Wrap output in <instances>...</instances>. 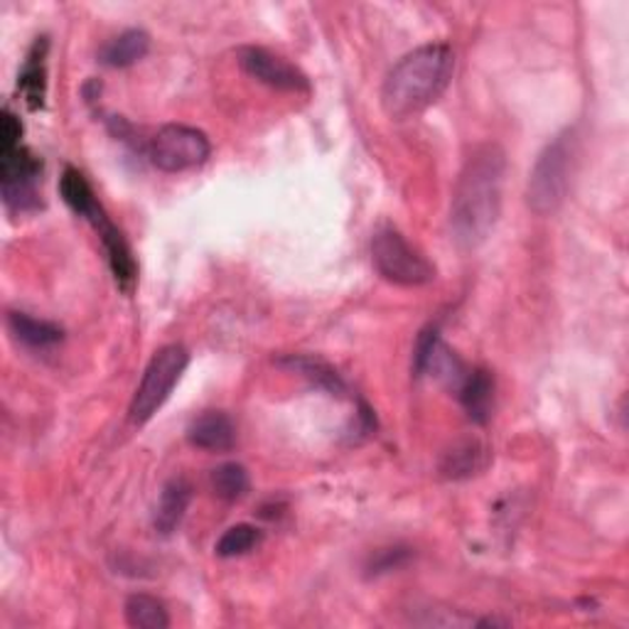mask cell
I'll return each instance as SVG.
<instances>
[{"label":"cell","instance_id":"6da1fadb","mask_svg":"<svg viewBox=\"0 0 629 629\" xmlns=\"http://www.w3.org/2000/svg\"><path fill=\"white\" fill-rule=\"evenodd\" d=\"M507 156L497 143H485L465 160L450 202V231L460 249L472 251L492 234L502 212Z\"/></svg>","mask_w":629,"mask_h":629},{"label":"cell","instance_id":"7a4b0ae2","mask_svg":"<svg viewBox=\"0 0 629 629\" xmlns=\"http://www.w3.org/2000/svg\"><path fill=\"white\" fill-rule=\"evenodd\" d=\"M452 72H456V54L448 44L433 42L409 52L383 81V111L393 121H406L423 113L446 94Z\"/></svg>","mask_w":629,"mask_h":629},{"label":"cell","instance_id":"3957f363","mask_svg":"<svg viewBox=\"0 0 629 629\" xmlns=\"http://www.w3.org/2000/svg\"><path fill=\"white\" fill-rule=\"evenodd\" d=\"M570 166H573V136L561 133L543 148L536 160L527 184V202L531 212L549 217L561 209L570 184Z\"/></svg>","mask_w":629,"mask_h":629},{"label":"cell","instance_id":"277c9868","mask_svg":"<svg viewBox=\"0 0 629 629\" xmlns=\"http://www.w3.org/2000/svg\"><path fill=\"white\" fill-rule=\"evenodd\" d=\"M188 365L190 355L182 345H168L158 349L131 401V423L143 426L162 409V403L170 399L172 389L178 387Z\"/></svg>","mask_w":629,"mask_h":629},{"label":"cell","instance_id":"5b68a950","mask_svg":"<svg viewBox=\"0 0 629 629\" xmlns=\"http://www.w3.org/2000/svg\"><path fill=\"white\" fill-rule=\"evenodd\" d=\"M371 261L377 271L396 286H426L436 278V266L426 256L413 249L401 231L393 227H381L371 241Z\"/></svg>","mask_w":629,"mask_h":629},{"label":"cell","instance_id":"8992f818","mask_svg":"<svg viewBox=\"0 0 629 629\" xmlns=\"http://www.w3.org/2000/svg\"><path fill=\"white\" fill-rule=\"evenodd\" d=\"M42 162L30 148L18 146L0 150V190L8 209L13 212H32L40 207Z\"/></svg>","mask_w":629,"mask_h":629},{"label":"cell","instance_id":"52a82bcc","mask_svg":"<svg viewBox=\"0 0 629 629\" xmlns=\"http://www.w3.org/2000/svg\"><path fill=\"white\" fill-rule=\"evenodd\" d=\"M148 153L158 170L184 172L207 162L209 153H212V146H209V138L202 131H197V128L172 123L160 128L158 136L150 141Z\"/></svg>","mask_w":629,"mask_h":629},{"label":"cell","instance_id":"ba28073f","mask_svg":"<svg viewBox=\"0 0 629 629\" xmlns=\"http://www.w3.org/2000/svg\"><path fill=\"white\" fill-rule=\"evenodd\" d=\"M239 64L249 77L259 79L261 84L278 89V91H290V94H308L310 81L300 72L296 64H290L283 57L268 52L263 48H241L239 50Z\"/></svg>","mask_w":629,"mask_h":629},{"label":"cell","instance_id":"9c48e42d","mask_svg":"<svg viewBox=\"0 0 629 629\" xmlns=\"http://www.w3.org/2000/svg\"><path fill=\"white\" fill-rule=\"evenodd\" d=\"M87 221L97 229V234L103 243V251H107V259H109L116 283H119V288L123 290H133L138 281V263L133 259V251L131 247H128L126 237L121 234V229L109 219L107 209L101 207V202L91 209Z\"/></svg>","mask_w":629,"mask_h":629},{"label":"cell","instance_id":"30bf717a","mask_svg":"<svg viewBox=\"0 0 629 629\" xmlns=\"http://www.w3.org/2000/svg\"><path fill=\"white\" fill-rule=\"evenodd\" d=\"M48 52H50L48 38H38L28 52L26 64L20 69L18 89L30 111L42 109L44 97H48Z\"/></svg>","mask_w":629,"mask_h":629},{"label":"cell","instance_id":"8fae6325","mask_svg":"<svg viewBox=\"0 0 629 629\" xmlns=\"http://www.w3.org/2000/svg\"><path fill=\"white\" fill-rule=\"evenodd\" d=\"M188 440L200 450L224 452L234 448L237 428L227 413L209 411L202 413L200 418H194L192 426L188 428Z\"/></svg>","mask_w":629,"mask_h":629},{"label":"cell","instance_id":"7c38bea8","mask_svg":"<svg viewBox=\"0 0 629 629\" xmlns=\"http://www.w3.org/2000/svg\"><path fill=\"white\" fill-rule=\"evenodd\" d=\"M192 502V485L184 477H174L166 487H162L160 502L156 509V529L162 536H170L180 527L184 515H188Z\"/></svg>","mask_w":629,"mask_h":629},{"label":"cell","instance_id":"4fadbf2b","mask_svg":"<svg viewBox=\"0 0 629 629\" xmlns=\"http://www.w3.org/2000/svg\"><path fill=\"white\" fill-rule=\"evenodd\" d=\"M460 401L465 411L472 418L475 423L485 426L492 416V403H495V381L485 369H472L465 375L460 383Z\"/></svg>","mask_w":629,"mask_h":629},{"label":"cell","instance_id":"5bb4252c","mask_svg":"<svg viewBox=\"0 0 629 629\" xmlns=\"http://www.w3.org/2000/svg\"><path fill=\"white\" fill-rule=\"evenodd\" d=\"M489 452L480 440H460L452 446L440 462V472L448 480H468L487 468Z\"/></svg>","mask_w":629,"mask_h":629},{"label":"cell","instance_id":"9a60e30c","mask_svg":"<svg viewBox=\"0 0 629 629\" xmlns=\"http://www.w3.org/2000/svg\"><path fill=\"white\" fill-rule=\"evenodd\" d=\"M8 330L16 337L18 342L32 349H50L62 342V328H57L54 322L38 320L28 312H10L8 314Z\"/></svg>","mask_w":629,"mask_h":629},{"label":"cell","instance_id":"2e32d148","mask_svg":"<svg viewBox=\"0 0 629 629\" xmlns=\"http://www.w3.org/2000/svg\"><path fill=\"white\" fill-rule=\"evenodd\" d=\"M150 50V34L146 30H126L119 38L109 40L101 50V62L113 69L141 62Z\"/></svg>","mask_w":629,"mask_h":629},{"label":"cell","instance_id":"e0dca14e","mask_svg":"<svg viewBox=\"0 0 629 629\" xmlns=\"http://www.w3.org/2000/svg\"><path fill=\"white\" fill-rule=\"evenodd\" d=\"M281 367H288L296 375L306 377L310 383H314L318 389H325L330 393H342L345 391V381L337 371L322 362L318 357H308V355H290L286 359H281Z\"/></svg>","mask_w":629,"mask_h":629},{"label":"cell","instance_id":"ac0fdd59","mask_svg":"<svg viewBox=\"0 0 629 629\" xmlns=\"http://www.w3.org/2000/svg\"><path fill=\"white\" fill-rule=\"evenodd\" d=\"M60 192H62V200L67 202V207L72 209L74 214L79 217H89L91 209L99 204V197L91 188L89 180L81 174L77 168H67L62 180H60Z\"/></svg>","mask_w":629,"mask_h":629},{"label":"cell","instance_id":"d6986e66","mask_svg":"<svg viewBox=\"0 0 629 629\" xmlns=\"http://www.w3.org/2000/svg\"><path fill=\"white\" fill-rule=\"evenodd\" d=\"M126 622L138 629H166L170 617L166 605L150 596H131L126 600Z\"/></svg>","mask_w":629,"mask_h":629},{"label":"cell","instance_id":"ffe728a7","mask_svg":"<svg viewBox=\"0 0 629 629\" xmlns=\"http://www.w3.org/2000/svg\"><path fill=\"white\" fill-rule=\"evenodd\" d=\"M209 482H212L214 495L224 499V502H237V499L249 492V472L239 462L219 465L217 470H212Z\"/></svg>","mask_w":629,"mask_h":629},{"label":"cell","instance_id":"44dd1931","mask_svg":"<svg viewBox=\"0 0 629 629\" xmlns=\"http://www.w3.org/2000/svg\"><path fill=\"white\" fill-rule=\"evenodd\" d=\"M261 541H263V533L259 529L251 527V523H237V527H231L221 533L214 551L221 558H237V556L253 551Z\"/></svg>","mask_w":629,"mask_h":629},{"label":"cell","instance_id":"7402d4cb","mask_svg":"<svg viewBox=\"0 0 629 629\" xmlns=\"http://www.w3.org/2000/svg\"><path fill=\"white\" fill-rule=\"evenodd\" d=\"M18 146H22V123L13 111L6 109L3 116H0V150Z\"/></svg>","mask_w":629,"mask_h":629}]
</instances>
